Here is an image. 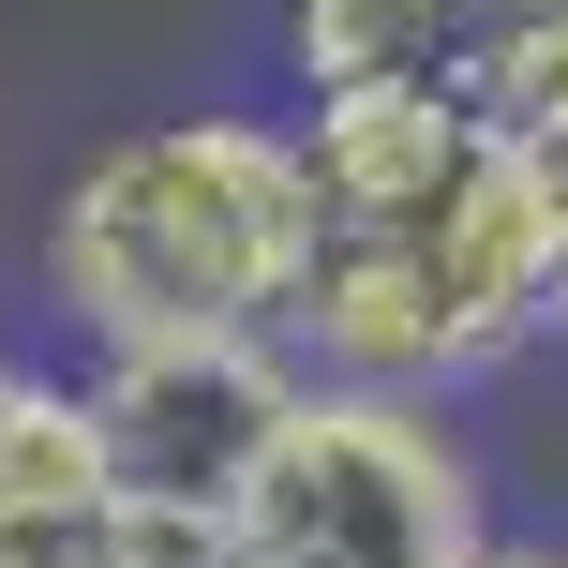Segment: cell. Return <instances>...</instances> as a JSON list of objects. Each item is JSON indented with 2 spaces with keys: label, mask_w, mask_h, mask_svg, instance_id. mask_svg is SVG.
Returning a JSON list of instances; mask_svg holds the SVG:
<instances>
[{
  "label": "cell",
  "mask_w": 568,
  "mask_h": 568,
  "mask_svg": "<svg viewBox=\"0 0 568 568\" xmlns=\"http://www.w3.org/2000/svg\"><path fill=\"white\" fill-rule=\"evenodd\" d=\"M314 284V180L300 120L270 105H180L135 135L75 150L45 210V300L90 329V359L120 344H284Z\"/></svg>",
  "instance_id": "1"
},
{
  "label": "cell",
  "mask_w": 568,
  "mask_h": 568,
  "mask_svg": "<svg viewBox=\"0 0 568 568\" xmlns=\"http://www.w3.org/2000/svg\"><path fill=\"white\" fill-rule=\"evenodd\" d=\"M539 329H568V180L524 165V150H479L434 225L314 240V284H300V314H284V359H300L314 389L449 404L464 374L524 359Z\"/></svg>",
  "instance_id": "2"
},
{
  "label": "cell",
  "mask_w": 568,
  "mask_h": 568,
  "mask_svg": "<svg viewBox=\"0 0 568 568\" xmlns=\"http://www.w3.org/2000/svg\"><path fill=\"white\" fill-rule=\"evenodd\" d=\"M240 554L255 568H479L494 554L479 449L449 434V404L300 374V419L270 434L255 494H240Z\"/></svg>",
  "instance_id": "3"
},
{
  "label": "cell",
  "mask_w": 568,
  "mask_h": 568,
  "mask_svg": "<svg viewBox=\"0 0 568 568\" xmlns=\"http://www.w3.org/2000/svg\"><path fill=\"white\" fill-rule=\"evenodd\" d=\"M75 389H90V434H105V509H195V524H240L270 434L300 419L284 344H120Z\"/></svg>",
  "instance_id": "4"
},
{
  "label": "cell",
  "mask_w": 568,
  "mask_h": 568,
  "mask_svg": "<svg viewBox=\"0 0 568 568\" xmlns=\"http://www.w3.org/2000/svg\"><path fill=\"white\" fill-rule=\"evenodd\" d=\"M479 120L449 90H314L300 105V180H314V240H389V225H434L479 165Z\"/></svg>",
  "instance_id": "5"
},
{
  "label": "cell",
  "mask_w": 568,
  "mask_h": 568,
  "mask_svg": "<svg viewBox=\"0 0 568 568\" xmlns=\"http://www.w3.org/2000/svg\"><path fill=\"white\" fill-rule=\"evenodd\" d=\"M539 16L568 0H284V75L300 105L314 90H449L464 105Z\"/></svg>",
  "instance_id": "6"
},
{
  "label": "cell",
  "mask_w": 568,
  "mask_h": 568,
  "mask_svg": "<svg viewBox=\"0 0 568 568\" xmlns=\"http://www.w3.org/2000/svg\"><path fill=\"white\" fill-rule=\"evenodd\" d=\"M105 568H255L240 524H195V509H105Z\"/></svg>",
  "instance_id": "7"
},
{
  "label": "cell",
  "mask_w": 568,
  "mask_h": 568,
  "mask_svg": "<svg viewBox=\"0 0 568 568\" xmlns=\"http://www.w3.org/2000/svg\"><path fill=\"white\" fill-rule=\"evenodd\" d=\"M0 568H105V509H0Z\"/></svg>",
  "instance_id": "8"
},
{
  "label": "cell",
  "mask_w": 568,
  "mask_h": 568,
  "mask_svg": "<svg viewBox=\"0 0 568 568\" xmlns=\"http://www.w3.org/2000/svg\"><path fill=\"white\" fill-rule=\"evenodd\" d=\"M479 568H568V554H554V539H494Z\"/></svg>",
  "instance_id": "9"
},
{
  "label": "cell",
  "mask_w": 568,
  "mask_h": 568,
  "mask_svg": "<svg viewBox=\"0 0 568 568\" xmlns=\"http://www.w3.org/2000/svg\"><path fill=\"white\" fill-rule=\"evenodd\" d=\"M16 404H30V359H16V344H0V434H16Z\"/></svg>",
  "instance_id": "10"
}]
</instances>
